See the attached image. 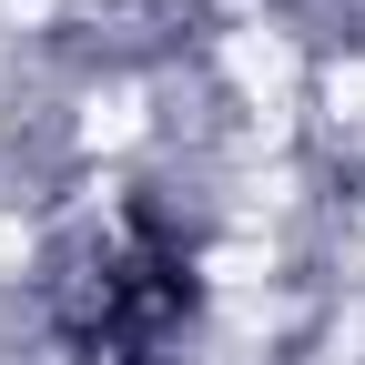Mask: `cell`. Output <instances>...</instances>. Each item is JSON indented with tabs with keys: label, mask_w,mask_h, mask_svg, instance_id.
Segmentation results:
<instances>
[{
	"label": "cell",
	"mask_w": 365,
	"mask_h": 365,
	"mask_svg": "<svg viewBox=\"0 0 365 365\" xmlns=\"http://www.w3.org/2000/svg\"><path fill=\"white\" fill-rule=\"evenodd\" d=\"M51 314L71 355L91 365H153L182 325H193V254L163 213H112L102 234H81V254L61 264Z\"/></svg>",
	"instance_id": "obj_1"
}]
</instances>
